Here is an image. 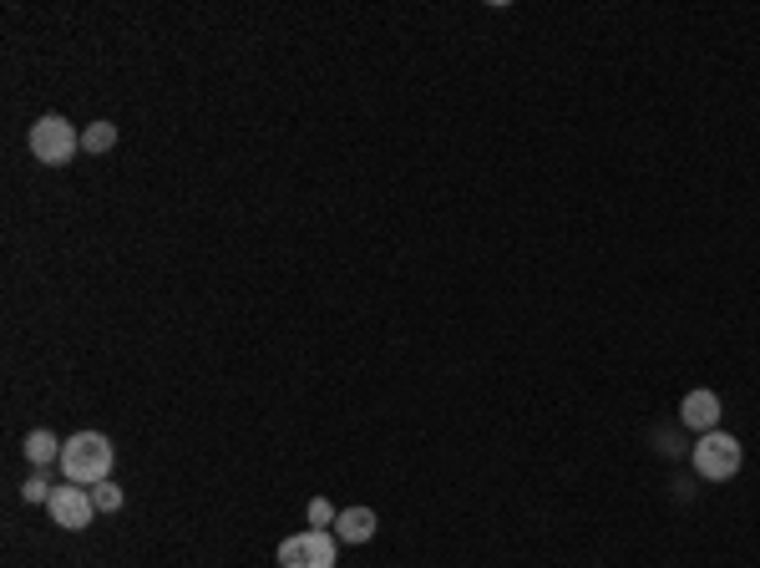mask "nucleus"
Instances as JSON below:
<instances>
[{
	"mask_svg": "<svg viewBox=\"0 0 760 568\" xmlns=\"http://www.w3.org/2000/svg\"><path fill=\"white\" fill-rule=\"evenodd\" d=\"M375 507H345L340 518H335V538L340 543H371L375 538Z\"/></svg>",
	"mask_w": 760,
	"mask_h": 568,
	"instance_id": "0eeeda50",
	"label": "nucleus"
},
{
	"mask_svg": "<svg viewBox=\"0 0 760 568\" xmlns=\"http://www.w3.org/2000/svg\"><path fill=\"white\" fill-rule=\"evenodd\" d=\"M335 518H340V513H335L325 498H314V503H310V528H330Z\"/></svg>",
	"mask_w": 760,
	"mask_h": 568,
	"instance_id": "9b49d317",
	"label": "nucleus"
},
{
	"mask_svg": "<svg viewBox=\"0 0 760 568\" xmlns=\"http://www.w3.org/2000/svg\"><path fill=\"white\" fill-rule=\"evenodd\" d=\"M112 142H117V127L112 122H92L81 132V153H107Z\"/></svg>",
	"mask_w": 760,
	"mask_h": 568,
	"instance_id": "1a4fd4ad",
	"label": "nucleus"
},
{
	"mask_svg": "<svg viewBox=\"0 0 760 568\" xmlns=\"http://www.w3.org/2000/svg\"><path fill=\"white\" fill-rule=\"evenodd\" d=\"M92 503H96V513H117L123 507V488H112V477H107V482L92 488Z\"/></svg>",
	"mask_w": 760,
	"mask_h": 568,
	"instance_id": "9d476101",
	"label": "nucleus"
},
{
	"mask_svg": "<svg viewBox=\"0 0 760 568\" xmlns=\"http://www.w3.org/2000/svg\"><path fill=\"white\" fill-rule=\"evenodd\" d=\"M112 462H117V447H112L102 431H77V437L62 447V473H66V482H77V488L107 482Z\"/></svg>",
	"mask_w": 760,
	"mask_h": 568,
	"instance_id": "f257e3e1",
	"label": "nucleus"
},
{
	"mask_svg": "<svg viewBox=\"0 0 760 568\" xmlns=\"http://www.w3.org/2000/svg\"><path fill=\"white\" fill-rule=\"evenodd\" d=\"M62 447L66 442H56L51 431H31V437H26V457H31L36 467H51V462H62Z\"/></svg>",
	"mask_w": 760,
	"mask_h": 568,
	"instance_id": "6e6552de",
	"label": "nucleus"
},
{
	"mask_svg": "<svg viewBox=\"0 0 760 568\" xmlns=\"http://www.w3.org/2000/svg\"><path fill=\"white\" fill-rule=\"evenodd\" d=\"M720 411H725V406H720V396L699 386V391H690L680 401V422L695 426V431H720Z\"/></svg>",
	"mask_w": 760,
	"mask_h": 568,
	"instance_id": "423d86ee",
	"label": "nucleus"
},
{
	"mask_svg": "<svg viewBox=\"0 0 760 568\" xmlns=\"http://www.w3.org/2000/svg\"><path fill=\"white\" fill-rule=\"evenodd\" d=\"M51 492H56V488H47L41 477H31V482L21 488V498H26V503H51Z\"/></svg>",
	"mask_w": 760,
	"mask_h": 568,
	"instance_id": "f8f14e48",
	"label": "nucleus"
},
{
	"mask_svg": "<svg viewBox=\"0 0 760 568\" xmlns=\"http://www.w3.org/2000/svg\"><path fill=\"white\" fill-rule=\"evenodd\" d=\"M740 462H745V452L730 431H705L695 442V473L705 482H730V477L740 473Z\"/></svg>",
	"mask_w": 760,
	"mask_h": 568,
	"instance_id": "7ed1b4c3",
	"label": "nucleus"
},
{
	"mask_svg": "<svg viewBox=\"0 0 760 568\" xmlns=\"http://www.w3.org/2000/svg\"><path fill=\"white\" fill-rule=\"evenodd\" d=\"M335 543L340 538L325 528H305L280 543V568H335Z\"/></svg>",
	"mask_w": 760,
	"mask_h": 568,
	"instance_id": "20e7f679",
	"label": "nucleus"
},
{
	"mask_svg": "<svg viewBox=\"0 0 760 568\" xmlns=\"http://www.w3.org/2000/svg\"><path fill=\"white\" fill-rule=\"evenodd\" d=\"M81 147V132L66 117H56V112H47L41 122H31V158L47 163V168H62V163L77 158Z\"/></svg>",
	"mask_w": 760,
	"mask_h": 568,
	"instance_id": "f03ea898",
	"label": "nucleus"
},
{
	"mask_svg": "<svg viewBox=\"0 0 760 568\" xmlns=\"http://www.w3.org/2000/svg\"><path fill=\"white\" fill-rule=\"evenodd\" d=\"M47 513H51V522H56V528H66V533H81V528H92L96 503H92V492H87V488H72V482H66V488L51 492Z\"/></svg>",
	"mask_w": 760,
	"mask_h": 568,
	"instance_id": "39448f33",
	"label": "nucleus"
}]
</instances>
